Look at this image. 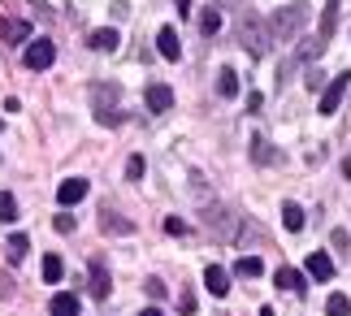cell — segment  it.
<instances>
[{"label":"cell","mask_w":351,"mask_h":316,"mask_svg":"<svg viewBox=\"0 0 351 316\" xmlns=\"http://www.w3.org/2000/svg\"><path fill=\"white\" fill-rule=\"evenodd\" d=\"M121 87L117 82H91V108L100 126H121Z\"/></svg>","instance_id":"1"},{"label":"cell","mask_w":351,"mask_h":316,"mask_svg":"<svg viewBox=\"0 0 351 316\" xmlns=\"http://www.w3.org/2000/svg\"><path fill=\"white\" fill-rule=\"evenodd\" d=\"M239 39H243V48H247L252 57H265L269 52V22L261 13H243L239 18Z\"/></svg>","instance_id":"2"},{"label":"cell","mask_w":351,"mask_h":316,"mask_svg":"<svg viewBox=\"0 0 351 316\" xmlns=\"http://www.w3.org/2000/svg\"><path fill=\"white\" fill-rule=\"evenodd\" d=\"M304 18H308L304 5H282L274 18H269V39H300Z\"/></svg>","instance_id":"3"},{"label":"cell","mask_w":351,"mask_h":316,"mask_svg":"<svg viewBox=\"0 0 351 316\" xmlns=\"http://www.w3.org/2000/svg\"><path fill=\"white\" fill-rule=\"evenodd\" d=\"M22 61H26V70H48L52 61H57V48H52V39H31L22 52Z\"/></svg>","instance_id":"4"},{"label":"cell","mask_w":351,"mask_h":316,"mask_svg":"<svg viewBox=\"0 0 351 316\" xmlns=\"http://www.w3.org/2000/svg\"><path fill=\"white\" fill-rule=\"evenodd\" d=\"M347 87H351V74H339L326 91H321V108H317V113H321V117H334V113H339V104H343Z\"/></svg>","instance_id":"5"},{"label":"cell","mask_w":351,"mask_h":316,"mask_svg":"<svg viewBox=\"0 0 351 316\" xmlns=\"http://www.w3.org/2000/svg\"><path fill=\"white\" fill-rule=\"evenodd\" d=\"M87 278H91V295H96V299H109L113 278H109V269H104V260H91V265H87Z\"/></svg>","instance_id":"6"},{"label":"cell","mask_w":351,"mask_h":316,"mask_svg":"<svg viewBox=\"0 0 351 316\" xmlns=\"http://www.w3.org/2000/svg\"><path fill=\"white\" fill-rule=\"evenodd\" d=\"M143 104L152 108V113H169V108H173V91L165 87V82H152V87L143 91Z\"/></svg>","instance_id":"7"},{"label":"cell","mask_w":351,"mask_h":316,"mask_svg":"<svg viewBox=\"0 0 351 316\" xmlns=\"http://www.w3.org/2000/svg\"><path fill=\"white\" fill-rule=\"evenodd\" d=\"M156 52L165 61H178L182 57V44H178V31H173V26H160V31H156Z\"/></svg>","instance_id":"8"},{"label":"cell","mask_w":351,"mask_h":316,"mask_svg":"<svg viewBox=\"0 0 351 316\" xmlns=\"http://www.w3.org/2000/svg\"><path fill=\"white\" fill-rule=\"evenodd\" d=\"M87 195V178H65V182L57 186V204L61 208H70V204H78Z\"/></svg>","instance_id":"9"},{"label":"cell","mask_w":351,"mask_h":316,"mask_svg":"<svg viewBox=\"0 0 351 316\" xmlns=\"http://www.w3.org/2000/svg\"><path fill=\"white\" fill-rule=\"evenodd\" d=\"M204 286H208L217 299H226V295H230V273H226L221 265H208V269H204Z\"/></svg>","instance_id":"10"},{"label":"cell","mask_w":351,"mask_h":316,"mask_svg":"<svg viewBox=\"0 0 351 316\" xmlns=\"http://www.w3.org/2000/svg\"><path fill=\"white\" fill-rule=\"evenodd\" d=\"M308 278H313V282H330L334 278V260L326 252H313V256H308Z\"/></svg>","instance_id":"11"},{"label":"cell","mask_w":351,"mask_h":316,"mask_svg":"<svg viewBox=\"0 0 351 316\" xmlns=\"http://www.w3.org/2000/svg\"><path fill=\"white\" fill-rule=\"evenodd\" d=\"M278 291H291V295H304V291H308V282H304V273H300V269H278Z\"/></svg>","instance_id":"12"},{"label":"cell","mask_w":351,"mask_h":316,"mask_svg":"<svg viewBox=\"0 0 351 316\" xmlns=\"http://www.w3.org/2000/svg\"><path fill=\"white\" fill-rule=\"evenodd\" d=\"M87 44L96 48V52H113V48L121 44V35L113 31V26H100V31H91V39H87Z\"/></svg>","instance_id":"13"},{"label":"cell","mask_w":351,"mask_h":316,"mask_svg":"<svg viewBox=\"0 0 351 316\" xmlns=\"http://www.w3.org/2000/svg\"><path fill=\"white\" fill-rule=\"evenodd\" d=\"M48 316H78V299L74 295H52V304H48Z\"/></svg>","instance_id":"14"},{"label":"cell","mask_w":351,"mask_h":316,"mask_svg":"<svg viewBox=\"0 0 351 316\" xmlns=\"http://www.w3.org/2000/svg\"><path fill=\"white\" fill-rule=\"evenodd\" d=\"M26 252H31V239H26V234H13V239L5 243V256H9V265H22V260H26Z\"/></svg>","instance_id":"15"},{"label":"cell","mask_w":351,"mask_h":316,"mask_svg":"<svg viewBox=\"0 0 351 316\" xmlns=\"http://www.w3.org/2000/svg\"><path fill=\"white\" fill-rule=\"evenodd\" d=\"M339 5L343 0H326V13H321V39H326V44H330L334 26H339Z\"/></svg>","instance_id":"16"},{"label":"cell","mask_w":351,"mask_h":316,"mask_svg":"<svg viewBox=\"0 0 351 316\" xmlns=\"http://www.w3.org/2000/svg\"><path fill=\"white\" fill-rule=\"evenodd\" d=\"M282 226H287L291 234L304 230V208H300V204H282Z\"/></svg>","instance_id":"17"},{"label":"cell","mask_w":351,"mask_h":316,"mask_svg":"<svg viewBox=\"0 0 351 316\" xmlns=\"http://www.w3.org/2000/svg\"><path fill=\"white\" fill-rule=\"evenodd\" d=\"M100 226L109 230V234H130V230H134L126 217H113V208H104V212H100Z\"/></svg>","instance_id":"18"},{"label":"cell","mask_w":351,"mask_h":316,"mask_svg":"<svg viewBox=\"0 0 351 316\" xmlns=\"http://www.w3.org/2000/svg\"><path fill=\"white\" fill-rule=\"evenodd\" d=\"M0 31H5V39H9V44H26L31 26H26V22H5V18H0Z\"/></svg>","instance_id":"19"},{"label":"cell","mask_w":351,"mask_h":316,"mask_svg":"<svg viewBox=\"0 0 351 316\" xmlns=\"http://www.w3.org/2000/svg\"><path fill=\"white\" fill-rule=\"evenodd\" d=\"M326 316H351V299H347L343 291H334V295L326 299Z\"/></svg>","instance_id":"20"},{"label":"cell","mask_w":351,"mask_h":316,"mask_svg":"<svg viewBox=\"0 0 351 316\" xmlns=\"http://www.w3.org/2000/svg\"><path fill=\"white\" fill-rule=\"evenodd\" d=\"M234 273H239V278H261L265 265H261V256H243L239 265H234Z\"/></svg>","instance_id":"21"},{"label":"cell","mask_w":351,"mask_h":316,"mask_svg":"<svg viewBox=\"0 0 351 316\" xmlns=\"http://www.w3.org/2000/svg\"><path fill=\"white\" fill-rule=\"evenodd\" d=\"M252 160H256V165H274L278 152H274V147H269L265 139H252Z\"/></svg>","instance_id":"22"},{"label":"cell","mask_w":351,"mask_h":316,"mask_svg":"<svg viewBox=\"0 0 351 316\" xmlns=\"http://www.w3.org/2000/svg\"><path fill=\"white\" fill-rule=\"evenodd\" d=\"M199 31H204V35H217L221 31V9H204V13H199Z\"/></svg>","instance_id":"23"},{"label":"cell","mask_w":351,"mask_h":316,"mask_svg":"<svg viewBox=\"0 0 351 316\" xmlns=\"http://www.w3.org/2000/svg\"><path fill=\"white\" fill-rule=\"evenodd\" d=\"M217 91L226 95V100H230V95H239V74H234V70H221V74H217Z\"/></svg>","instance_id":"24"},{"label":"cell","mask_w":351,"mask_h":316,"mask_svg":"<svg viewBox=\"0 0 351 316\" xmlns=\"http://www.w3.org/2000/svg\"><path fill=\"white\" fill-rule=\"evenodd\" d=\"M0 221H5V226L18 221V199H13L9 191H0Z\"/></svg>","instance_id":"25"},{"label":"cell","mask_w":351,"mask_h":316,"mask_svg":"<svg viewBox=\"0 0 351 316\" xmlns=\"http://www.w3.org/2000/svg\"><path fill=\"white\" fill-rule=\"evenodd\" d=\"M321 52H326V39H308V44H300L295 57H300V61H313V57H321Z\"/></svg>","instance_id":"26"},{"label":"cell","mask_w":351,"mask_h":316,"mask_svg":"<svg viewBox=\"0 0 351 316\" xmlns=\"http://www.w3.org/2000/svg\"><path fill=\"white\" fill-rule=\"evenodd\" d=\"M61 273H65L61 256H48V260H44V282H61Z\"/></svg>","instance_id":"27"},{"label":"cell","mask_w":351,"mask_h":316,"mask_svg":"<svg viewBox=\"0 0 351 316\" xmlns=\"http://www.w3.org/2000/svg\"><path fill=\"white\" fill-rule=\"evenodd\" d=\"M330 243H334V252H351V239H347V230H334V234H330Z\"/></svg>","instance_id":"28"},{"label":"cell","mask_w":351,"mask_h":316,"mask_svg":"<svg viewBox=\"0 0 351 316\" xmlns=\"http://www.w3.org/2000/svg\"><path fill=\"white\" fill-rule=\"evenodd\" d=\"M126 178H143V156H130L126 160Z\"/></svg>","instance_id":"29"},{"label":"cell","mask_w":351,"mask_h":316,"mask_svg":"<svg viewBox=\"0 0 351 316\" xmlns=\"http://www.w3.org/2000/svg\"><path fill=\"white\" fill-rule=\"evenodd\" d=\"M143 291L152 295V299H165V282H156V278H152V282H143Z\"/></svg>","instance_id":"30"},{"label":"cell","mask_w":351,"mask_h":316,"mask_svg":"<svg viewBox=\"0 0 351 316\" xmlns=\"http://www.w3.org/2000/svg\"><path fill=\"white\" fill-rule=\"evenodd\" d=\"M52 226H57L61 234H70V230H74V217H70V212H61V217H57V221H52Z\"/></svg>","instance_id":"31"},{"label":"cell","mask_w":351,"mask_h":316,"mask_svg":"<svg viewBox=\"0 0 351 316\" xmlns=\"http://www.w3.org/2000/svg\"><path fill=\"white\" fill-rule=\"evenodd\" d=\"M178 308H182V312H195V295H191V291L178 295Z\"/></svg>","instance_id":"32"},{"label":"cell","mask_w":351,"mask_h":316,"mask_svg":"<svg viewBox=\"0 0 351 316\" xmlns=\"http://www.w3.org/2000/svg\"><path fill=\"white\" fill-rule=\"evenodd\" d=\"M165 230H169V234H186V226L178 221V217H169V221H165Z\"/></svg>","instance_id":"33"},{"label":"cell","mask_w":351,"mask_h":316,"mask_svg":"<svg viewBox=\"0 0 351 316\" xmlns=\"http://www.w3.org/2000/svg\"><path fill=\"white\" fill-rule=\"evenodd\" d=\"M186 9H191V0H178V13H186Z\"/></svg>","instance_id":"34"},{"label":"cell","mask_w":351,"mask_h":316,"mask_svg":"<svg viewBox=\"0 0 351 316\" xmlns=\"http://www.w3.org/2000/svg\"><path fill=\"white\" fill-rule=\"evenodd\" d=\"M343 173H347V178H351V160H343Z\"/></svg>","instance_id":"35"},{"label":"cell","mask_w":351,"mask_h":316,"mask_svg":"<svg viewBox=\"0 0 351 316\" xmlns=\"http://www.w3.org/2000/svg\"><path fill=\"white\" fill-rule=\"evenodd\" d=\"M139 316H160V312H156V308H147V312H139Z\"/></svg>","instance_id":"36"}]
</instances>
